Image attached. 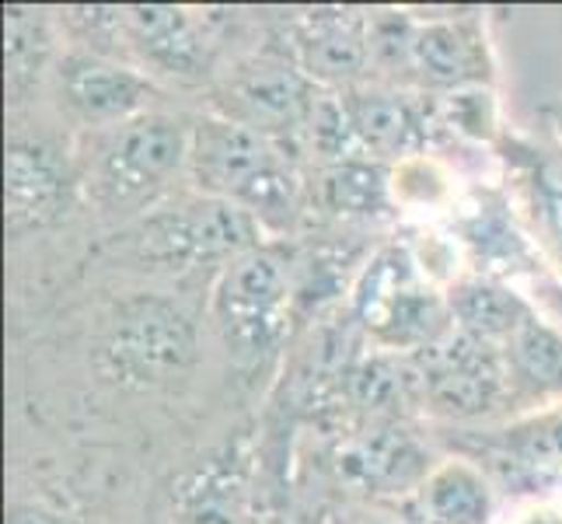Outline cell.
Segmentation results:
<instances>
[{
	"mask_svg": "<svg viewBox=\"0 0 562 524\" xmlns=\"http://www.w3.org/2000/svg\"><path fill=\"white\" fill-rule=\"evenodd\" d=\"M189 179L203 197L238 203L262 227L290 224L301 207V179L277 141L221 112L192 123Z\"/></svg>",
	"mask_w": 562,
	"mask_h": 524,
	"instance_id": "cell-1",
	"label": "cell"
},
{
	"mask_svg": "<svg viewBox=\"0 0 562 524\" xmlns=\"http://www.w3.org/2000/svg\"><path fill=\"white\" fill-rule=\"evenodd\" d=\"M196 360V325L179 304L133 294L112 308L94 343L102 378L126 392H154L182 378Z\"/></svg>",
	"mask_w": 562,
	"mask_h": 524,
	"instance_id": "cell-2",
	"label": "cell"
},
{
	"mask_svg": "<svg viewBox=\"0 0 562 524\" xmlns=\"http://www.w3.org/2000/svg\"><path fill=\"white\" fill-rule=\"evenodd\" d=\"M374 60L405 70L423 88L469 91L490 88L493 53L475 14H392L371 18Z\"/></svg>",
	"mask_w": 562,
	"mask_h": 524,
	"instance_id": "cell-3",
	"label": "cell"
},
{
	"mask_svg": "<svg viewBox=\"0 0 562 524\" xmlns=\"http://www.w3.org/2000/svg\"><path fill=\"white\" fill-rule=\"evenodd\" d=\"M353 315L384 354H423L451 333L448 294L419 277L409 248L387 245L367 263L353 290Z\"/></svg>",
	"mask_w": 562,
	"mask_h": 524,
	"instance_id": "cell-4",
	"label": "cell"
},
{
	"mask_svg": "<svg viewBox=\"0 0 562 524\" xmlns=\"http://www.w3.org/2000/svg\"><path fill=\"white\" fill-rule=\"evenodd\" d=\"M189 150L192 126L182 115L150 109L137 120L112 126L94 150V197L109 210H154V200L168 189V182H176V175L189 171Z\"/></svg>",
	"mask_w": 562,
	"mask_h": 524,
	"instance_id": "cell-5",
	"label": "cell"
},
{
	"mask_svg": "<svg viewBox=\"0 0 562 524\" xmlns=\"http://www.w3.org/2000/svg\"><path fill=\"white\" fill-rule=\"evenodd\" d=\"M290 277L269 248H251L221 269L210 298V319L224 349L241 367L262 364L286 333Z\"/></svg>",
	"mask_w": 562,
	"mask_h": 524,
	"instance_id": "cell-6",
	"label": "cell"
},
{
	"mask_svg": "<svg viewBox=\"0 0 562 524\" xmlns=\"http://www.w3.org/2000/svg\"><path fill=\"white\" fill-rule=\"evenodd\" d=\"M262 224L231 200L179 197L154 207L137 227V245L150 263L168 269H196L206 263H235L259 248Z\"/></svg>",
	"mask_w": 562,
	"mask_h": 524,
	"instance_id": "cell-7",
	"label": "cell"
},
{
	"mask_svg": "<svg viewBox=\"0 0 562 524\" xmlns=\"http://www.w3.org/2000/svg\"><path fill=\"white\" fill-rule=\"evenodd\" d=\"M423 378V410L440 420L475 423L499 413L510 399L503 349L451 328L440 343L413 357Z\"/></svg>",
	"mask_w": 562,
	"mask_h": 524,
	"instance_id": "cell-8",
	"label": "cell"
},
{
	"mask_svg": "<svg viewBox=\"0 0 562 524\" xmlns=\"http://www.w3.org/2000/svg\"><path fill=\"white\" fill-rule=\"evenodd\" d=\"M318 99V85L307 81L297 64L262 56V60H251L227 77L217 112L251 126L269 141H280L286 133L307 130Z\"/></svg>",
	"mask_w": 562,
	"mask_h": 524,
	"instance_id": "cell-9",
	"label": "cell"
},
{
	"mask_svg": "<svg viewBox=\"0 0 562 524\" xmlns=\"http://www.w3.org/2000/svg\"><path fill=\"white\" fill-rule=\"evenodd\" d=\"M77 197V175L53 144L11 137L4 150V227L11 238L32 235L67 218Z\"/></svg>",
	"mask_w": 562,
	"mask_h": 524,
	"instance_id": "cell-10",
	"label": "cell"
},
{
	"mask_svg": "<svg viewBox=\"0 0 562 524\" xmlns=\"http://www.w3.org/2000/svg\"><path fill=\"white\" fill-rule=\"evenodd\" d=\"M56 88H60L64 109L77 123L102 130H112L150 112L154 99L150 77L112 60V56L88 53L81 46L64 53L60 67H56Z\"/></svg>",
	"mask_w": 562,
	"mask_h": 524,
	"instance_id": "cell-11",
	"label": "cell"
},
{
	"mask_svg": "<svg viewBox=\"0 0 562 524\" xmlns=\"http://www.w3.org/2000/svg\"><path fill=\"white\" fill-rule=\"evenodd\" d=\"M290 35H294V64L318 88H353L374 64L371 18H363L360 11H304Z\"/></svg>",
	"mask_w": 562,
	"mask_h": 524,
	"instance_id": "cell-12",
	"label": "cell"
},
{
	"mask_svg": "<svg viewBox=\"0 0 562 524\" xmlns=\"http://www.w3.org/2000/svg\"><path fill=\"white\" fill-rule=\"evenodd\" d=\"M126 49L147 67L179 81H200L213 70L217 46L186 8L176 4H133L126 8Z\"/></svg>",
	"mask_w": 562,
	"mask_h": 524,
	"instance_id": "cell-13",
	"label": "cell"
},
{
	"mask_svg": "<svg viewBox=\"0 0 562 524\" xmlns=\"http://www.w3.org/2000/svg\"><path fill=\"white\" fill-rule=\"evenodd\" d=\"M426 451L413 441V434L398 426H374L363 437L350 441L339 455L342 476L367 493H402L409 487H423L434 469L426 465Z\"/></svg>",
	"mask_w": 562,
	"mask_h": 524,
	"instance_id": "cell-14",
	"label": "cell"
},
{
	"mask_svg": "<svg viewBox=\"0 0 562 524\" xmlns=\"http://www.w3.org/2000/svg\"><path fill=\"white\" fill-rule=\"evenodd\" d=\"M350 126L367 158H413L426 141L419 109L398 91H346Z\"/></svg>",
	"mask_w": 562,
	"mask_h": 524,
	"instance_id": "cell-15",
	"label": "cell"
},
{
	"mask_svg": "<svg viewBox=\"0 0 562 524\" xmlns=\"http://www.w3.org/2000/svg\"><path fill=\"white\" fill-rule=\"evenodd\" d=\"M448 308L458 333L503 349L517 328L535 319V308L493 277H461L448 287Z\"/></svg>",
	"mask_w": 562,
	"mask_h": 524,
	"instance_id": "cell-16",
	"label": "cell"
},
{
	"mask_svg": "<svg viewBox=\"0 0 562 524\" xmlns=\"http://www.w3.org/2000/svg\"><path fill=\"white\" fill-rule=\"evenodd\" d=\"M171 524H248V479L235 451L200 465L179 482Z\"/></svg>",
	"mask_w": 562,
	"mask_h": 524,
	"instance_id": "cell-17",
	"label": "cell"
},
{
	"mask_svg": "<svg viewBox=\"0 0 562 524\" xmlns=\"http://www.w3.org/2000/svg\"><path fill=\"white\" fill-rule=\"evenodd\" d=\"M416 493L419 517L426 524H493L496 517L493 482L472 461L448 458L434 465Z\"/></svg>",
	"mask_w": 562,
	"mask_h": 524,
	"instance_id": "cell-18",
	"label": "cell"
},
{
	"mask_svg": "<svg viewBox=\"0 0 562 524\" xmlns=\"http://www.w3.org/2000/svg\"><path fill=\"white\" fill-rule=\"evenodd\" d=\"M510 378V399H528L535 405L555 410L562 405V333L538 315L517 328V336L503 346Z\"/></svg>",
	"mask_w": 562,
	"mask_h": 524,
	"instance_id": "cell-19",
	"label": "cell"
},
{
	"mask_svg": "<svg viewBox=\"0 0 562 524\" xmlns=\"http://www.w3.org/2000/svg\"><path fill=\"white\" fill-rule=\"evenodd\" d=\"M53 60V25L38 8H4V88L11 105L25 102L29 91Z\"/></svg>",
	"mask_w": 562,
	"mask_h": 524,
	"instance_id": "cell-20",
	"label": "cell"
},
{
	"mask_svg": "<svg viewBox=\"0 0 562 524\" xmlns=\"http://www.w3.org/2000/svg\"><path fill=\"white\" fill-rule=\"evenodd\" d=\"M517 175L520 189H525L535 235L562 269V161L549 158L546 150L528 147L517 158Z\"/></svg>",
	"mask_w": 562,
	"mask_h": 524,
	"instance_id": "cell-21",
	"label": "cell"
},
{
	"mask_svg": "<svg viewBox=\"0 0 562 524\" xmlns=\"http://www.w3.org/2000/svg\"><path fill=\"white\" fill-rule=\"evenodd\" d=\"M322 200L342 218H374L392 203V171L371 158H346L322 175Z\"/></svg>",
	"mask_w": 562,
	"mask_h": 524,
	"instance_id": "cell-22",
	"label": "cell"
},
{
	"mask_svg": "<svg viewBox=\"0 0 562 524\" xmlns=\"http://www.w3.org/2000/svg\"><path fill=\"white\" fill-rule=\"evenodd\" d=\"M353 395L363 410L395 416L405 405L423 402V378L416 360L398 357H367L353 371Z\"/></svg>",
	"mask_w": 562,
	"mask_h": 524,
	"instance_id": "cell-23",
	"label": "cell"
},
{
	"mask_svg": "<svg viewBox=\"0 0 562 524\" xmlns=\"http://www.w3.org/2000/svg\"><path fill=\"white\" fill-rule=\"evenodd\" d=\"M507 451L520 455L528 465H562V405L546 413H535L507 431Z\"/></svg>",
	"mask_w": 562,
	"mask_h": 524,
	"instance_id": "cell-24",
	"label": "cell"
},
{
	"mask_svg": "<svg viewBox=\"0 0 562 524\" xmlns=\"http://www.w3.org/2000/svg\"><path fill=\"white\" fill-rule=\"evenodd\" d=\"M448 171L426 154H413L392 168V200L405 207H437L448 200Z\"/></svg>",
	"mask_w": 562,
	"mask_h": 524,
	"instance_id": "cell-25",
	"label": "cell"
},
{
	"mask_svg": "<svg viewBox=\"0 0 562 524\" xmlns=\"http://www.w3.org/2000/svg\"><path fill=\"white\" fill-rule=\"evenodd\" d=\"M451 123L479 141L493 137V99L486 88H469L451 94Z\"/></svg>",
	"mask_w": 562,
	"mask_h": 524,
	"instance_id": "cell-26",
	"label": "cell"
},
{
	"mask_svg": "<svg viewBox=\"0 0 562 524\" xmlns=\"http://www.w3.org/2000/svg\"><path fill=\"white\" fill-rule=\"evenodd\" d=\"M8 524H74V521L43 508V503H18V508H11Z\"/></svg>",
	"mask_w": 562,
	"mask_h": 524,
	"instance_id": "cell-27",
	"label": "cell"
},
{
	"mask_svg": "<svg viewBox=\"0 0 562 524\" xmlns=\"http://www.w3.org/2000/svg\"><path fill=\"white\" fill-rule=\"evenodd\" d=\"M514 524H562V511L555 503H535V508L520 511Z\"/></svg>",
	"mask_w": 562,
	"mask_h": 524,
	"instance_id": "cell-28",
	"label": "cell"
},
{
	"mask_svg": "<svg viewBox=\"0 0 562 524\" xmlns=\"http://www.w3.org/2000/svg\"><path fill=\"white\" fill-rule=\"evenodd\" d=\"M549 123H552L555 137H559V144H562V99H555V102L549 105Z\"/></svg>",
	"mask_w": 562,
	"mask_h": 524,
	"instance_id": "cell-29",
	"label": "cell"
},
{
	"mask_svg": "<svg viewBox=\"0 0 562 524\" xmlns=\"http://www.w3.org/2000/svg\"><path fill=\"white\" fill-rule=\"evenodd\" d=\"M353 524H426V521H398V517H363Z\"/></svg>",
	"mask_w": 562,
	"mask_h": 524,
	"instance_id": "cell-30",
	"label": "cell"
},
{
	"mask_svg": "<svg viewBox=\"0 0 562 524\" xmlns=\"http://www.w3.org/2000/svg\"><path fill=\"white\" fill-rule=\"evenodd\" d=\"M248 524H280V521H273V517H262V521H259V517H256V521H248Z\"/></svg>",
	"mask_w": 562,
	"mask_h": 524,
	"instance_id": "cell-31",
	"label": "cell"
}]
</instances>
